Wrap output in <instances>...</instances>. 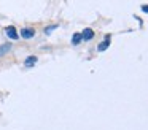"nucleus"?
<instances>
[{
    "instance_id": "f257e3e1",
    "label": "nucleus",
    "mask_w": 148,
    "mask_h": 130,
    "mask_svg": "<svg viewBox=\"0 0 148 130\" xmlns=\"http://www.w3.org/2000/svg\"><path fill=\"white\" fill-rule=\"evenodd\" d=\"M5 33H7V37L10 38V40H19V32L16 30L14 25H8V27L5 29Z\"/></svg>"
},
{
    "instance_id": "1a4fd4ad",
    "label": "nucleus",
    "mask_w": 148,
    "mask_h": 130,
    "mask_svg": "<svg viewBox=\"0 0 148 130\" xmlns=\"http://www.w3.org/2000/svg\"><path fill=\"white\" fill-rule=\"evenodd\" d=\"M142 11L148 13V5H143V6H142Z\"/></svg>"
},
{
    "instance_id": "7ed1b4c3",
    "label": "nucleus",
    "mask_w": 148,
    "mask_h": 130,
    "mask_svg": "<svg viewBox=\"0 0 148 130\" xmlns=\"http://www.w3.org/2000/svg\"><path fill=\"white\" fill-rule=\"evenodd\" d=\"M81 38H83L84 41H89L94 38V30L92 29H84L83 32H81Z\"/></svg>"
},
{
    "instance_id": "39448f33",
    "label": "nucleus",
    "mask_w": 148,
    "mask_h": 130,
    "mask_svg": "<svg viewBox=\"0 0 148 130\" xmlns=\"http://www.w3.org/2000/svg\"><path fill=\"white\" fill-rule=\"evenodd\" d=\"M37 60H38V59H37V56H29L26 60H24V65H26V67H34L37 63Z\"/></svg>"
},
{
    "instance_id": "423d86ee",
    "label": "nucleus",
    "mask_w": 148,
    "mask_h": 130,
    "mask_svg": "<svg viewBox=\"0 0 148 130\" xmlns=\"http://www.w3.org/2000/svg\"><path fill=\"white\" fill-rule=\"evenodd\" d=\"M11 49V44L10 43H5V44H0V57L5 56V54H8Z\"/></svg>"
},
{
    "instance_id": "20e7f679",
    "label": "nucleus",
    "mask_w": 148,
    "mask_h": 130,
    "mask_svg": "<svg viewBox=\"0 0 148 130\" xmlns=\"http://www.w3.org/2000/svg\"><path fill=\"white\" fill-rule=\"evenodd\" d=\"M110 38H112V37H110V35H107V37L103 38V41H102V43H100L99 46H97V51H100V52H102V51H105L107 48L110 46Z\"/></svg>"
},
{
    "instance_id": "f03ea898",
    "label": "nucleus",
    "mask_w": 148,
    "mask_h": 130,
    "mask_svg": "<svg viewBox=\"0 0 148 130\" xmlns=\"http://www.w3.org/2000/svg\"><path fill=\"white\" fill-rule=\"evenodd\" d=\"M19 35L24 40H30V38H34V35H35V30H34L32 27H24V29H21Z\"/></svg>"
},
{
    "instance_id": "6e6552de",
    "label": "nucleus",
    "mask_w": 148,
    "mask_h": 130,
    "mask_svg": "<svg viewBox=\"0 0 148 130\" xmlns=\"http://www.w3.org/2000/svg\"><path fill=\"white\" fill-rule=\"evenodd\" d=\"M58 27H59L58 24H51L49 27H46V29H45V33H51V32H53V30H56Z\"/></svg>"
},
{
    "instance_id": "0eeeda50",
    "label": "nucleus",
    "mask_w": 148,
    "mask_h": 130,
    "mask_svg": "<svg viewBox=\"0 0 148 130\" xmlns=\"http://www.w3.org/2000/svg\"><path fill=\"white\" fill-rule=\"evenodd\" d=\"M81 40H83V38H81V33H73V37H72V44H78Z\"/></svg>"
}]
</instances>
